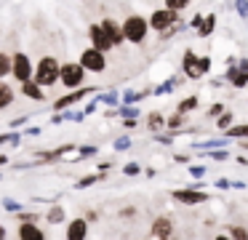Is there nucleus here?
<instances>
[{
  "label": "nucleus",
  "instance_id": "nucleus-32",
  "mask_svg": "<svg viewBox=\"0 0 248 240\" xmlns=\"http://www.w3.org/2000/svg\"><path fill=\"white\" fill-rule=\"evenodd\" d=\"M221 112H224V104H221V101H216V104H211L208 110H205V117H219Z\"/></svg>",
  "mask_w": 248,
  "mask_h": 240
},
{
  "label": "nucleus",
  "instance_id": "nucleus-48",
  "mask_svg": "<svg viewBox=\"0 0 248 240\" xmlns=\"http://www.w3.org/2000/svg\"><path fill=\"white\" fill-rule=\"evenodd\" d=\"M246 101H248V88H246Z\"/></svg>",
  "mask_w": 248,
  "mask_h": 240
},
{
  "label": "nucleus",
  "instance_id": "nucleus-30",
  "mask_svg": "<svg viewBox=\"0 0 248 240\" xmlns=\"http://www.w3.org/2000/svg\"><path fill=\"white\" fill-rule=\"evenodd\" d=\"M62 219H64V208H62V206H54V208H51V213H48V222L56 224V222H62Z\"/></svg>",
  "mask_w": 248,
  "mask_h": 240
},
{
  "label": "nucleus",
  "instance_id": "nucleus-41",
  "mask_svg": "<svg viewBox=\"0 0 248 240\" xmlns=\"http://www.w3.org/2000/svg\"><path fill=\"white\" fill-rule=\"evenodd\" d=\"M80 155L83 158H91V155H96V147H80Z\"/></svg>",
  "mask_w": 248,
  "mask_h": 240
},
{
  "label": "nucleus",
  "instance_id": "nucleus-5",
  "mask_svg": "<svg viewBox=\"0 0 248 240\" xmlns=\"http://www.w3.org/2000/svg\"><path fill=\"white\" fill-rule=\"evenodd\" d=\"M80 64L88 72H104V69H107V53L93 48V46H88L86 51L80 53Z\"/></svg>",
  "mask_w": 248,
  "mask_h": 240
},
{
  "label": "nucleus",
  "instance_id": "nucleus-40",
  "mask_svg": "<svg viewBox=\"0 0 248 240\" xmlns=\"http://www.w3.org/2000/svg\"><path fill=\"white\" fill-rule=\"evenodd\" d=\"M3 206H6V211H19V208H22L16 200H3Z\"/></svg>",
  "mask_w": 248,
  "mask_h": 240
},
{
  "label": "nucleus",
  "instance_id": "nucleus-9",
  "mask_svg": "<svg viewBox=\"0 0 248 240\" xmlns=\"http://www.w3.org/2000/svg\"><path fill=\"white\" fill-rule=\"evenodd\" d=\"M88 37H91V46L99 48V51H104V53L115 48L112 37L107 35V30H104L102 24H91V27H88Z\"/></svg>",
  "mask_w": 248,
  "mask_h": 240
},
{
  "label": "nucleus",
  "instance_id": "nucleus-46",
  "mask_svg": "<svg viewBox=\"0 0 248 240\" xmlns=\"http://www.w3.org/2000/svg\"><path fill=\"white\" fill-rule=\"evenodd\" d=\"M6 160H8L6 155H0V165H6Z\"/></svg>",
  "mask_w": 248,
  "mask_h": 240
},
{
  "label": "nucleus",
  "instance_id": "nucleus-11",
  "mask_svg": "<svg viewBox=\"0 0 248 240\" xmlns=\"http://www.w3.org/2000/svg\"><path fill=\"white\" fill-rule=\"evenodd\" d=\"M150 235L152 238H160V240L173 238V219L171 216H157L150 227Z\"/></svg>",
  "mask_w": 248,
  "mask_h": 240
},
{
  "label": "nucleus",
  "instance_id": "nucleus-3",
  "mask_svg": "<svg viewBox=\"0 0 248 240\" xmlns=\"http://www.w3.org/2000/svg\"><path fill=\"white\" fill-rule=\"evenodd\" d=\"M86 72L88 69L83 67L80 62H67V64H62L59 80L64 83V88H80V85L86 83Z\"/></svg>",
  "mask_w": 248,
  "mask_h": 240
},
{
  "label": "nucleus",
  "instance_id": "nucleus-29",
  "mask_svg": "<svg viewBox=\"0 0 248 240\" xmlns=\"http://www.w3.org/2000/svg\"><path fill=\"white\" fill-rule=\"evenodd\" d=\"M99 179H102V176H99V174H91V176H83V179L78 181L75 187H78V190H83V187H91V184H96Z\"/></svg>",
  "mask_w": 248,
  "mask_h": 240
},
{
  "label": "nucleus",
  "instance_id": "nucleus-27",
  "mask_svg": "<svg viewBox=\"0 0 248 240\" xmlns=\"http://www.w3.org/2000/svg\"><path fill=\"white\" fill-rule=\"evenodd\" d=\"M179 83H182V80H179V78H171V80H168V83H160V85H157V88H155V94H157V96H163V94H171V91L176 88Z\"/></svg>",
  "mask_w": 248,
  "mask_h": 240
},
{
  "label": "nucleus",
  "instance_id": "nucleus-7",
  "mask_svg": "<svg viewBox=\"0 0 248 240\" xmlns=\"http://www.w3.org/2000/svg\"><path fill=\"white\" fill-rule=\"evenodd\" d=\"M182 72L187 75L189 80L205 78V69H203V64H200V56L192 51V48H187V51H184V56H182Z\"/></svg>",
  "mask_w": 248,
  "mask_h": 240
},
{
  "label": "nucleus",
  "instance_id": "nucleus-2",
  "mask_svg": "<svg viewBox=\"0 0 248 240\" xmlns=\"http://www.w3.org/2000/svg\"><path fill=\"white\" fill-rule=\"evenodd\" d=\"M123 35L128 43L141 46V43L147 40V35H150V19H144V16H139V14H131L128 19L123 21Z\"/></svg>",
  "mask_w": 248,
  "mask_h": 240
},
{
  "label": "nucleus",
  "instance_id": "nucleus-4",
  "mask_svg": "<svg viewBox=\"0 0 248 240\" xmlns=\"http://www.w3.org/2000/svg\"><path fill=\"white\" fill-rule=\"evenodd\" d=\"M176 19H179V11L168 8V5L155 8V11L150 14V30H152V32H163V30H168V27H171Z\"/></svg>",
  "mask_w": 248,
  "mask_h": 240
},
{
  "label": "nucleus",
  "instance_id": "nucleus-47",
  "mask_svg": "<svg viewBox=\"0 0 248 240\" xmlns=\"http://www.w3.org/2000/svg\"><path fill=\"white\" fill-rule=\"evenodd\" d=\"M0 238H6V227H0Z\"/></svg>",
  "mask_w": 248,
  "mask_h": 240
},
{
  "label": "nucleus",
  "instance_id": "nucleus-19",
  "mask_svg": "<svg viewBox=\"0 0 248 240\" xmlns=\"http://www.w3.org/2000/svg\"><path fill=\"white\" fill-rule=\"evenodd\" d=\"M184 30H187V21H184V19H176L171 27H168V30L157 32V37H160V40H171V37H176L179 32H184Z\"/></svg>",
  "mask_w": 248,
  "mask_h": 240
},
{
  "label": "nucleus",
  "instance_id": "nucleus-34",
  "mask_svg": "<svg viewBox=\"0 0 248 240\" xmlns=\"http://www.w3.org/2000/svg\"><path fill=\"white\" fill-rule=\"evenodd\" d=\"M235 11H237V16L248 19V0H235Z\"/></svg>",
  "mask_w": 248,
  "mask_h": 240
},
{
  "label": "nucleus",
  "instance_id": "nucleus-6",
  "mask_svg": "<svg viewBox=\"0 0 248 240\" xmlns=\"http://www.w3.org/2000/svg\"><path fill=\"white\" fill-rule=\"evenodd\" d=\"M171 197L182 206H200V203H208V195L200 192V187H182V190H171Z\"/></svg>",
  "mask_w": 248,
  "mask_h": 240
},
{
  "label": "nucleus",
  "instance_id": "nucleus-43",
  "mask_svg": "<svg viewBox=\"0 0 248 240\" xmlns=\"http://www.w3.org/2000/svg\"><path fill=\"white\" fill-rule=\"evenodd\" d=\"M123 126H125V128H136V126H139V120H136V117H125Z\"/></svg>",
  "mask_w": 248,
  "mask_h": 240
},
{
  "label": "nucleus",
  "instance_id": "nucleus-44",
  "mask_svg": "<svg viewBox=\"0 0 248 240\" xmlns=\"http://www.w3.org/2000/svg\"><path fill=\"white\" fill-rule=\"evenodd\" d=\"M173 160H176V163H189V155H176V158H173Z\"/></svg>",
  "mask_w": 248,
  "mask_h": 240
},
{
  "label": "nucleus",
  "instance_id": "nucleus-31",
  "mask_svg": "<svg viewBox=\"0 0 248 240\" xmlns=\"http://www.w3.org/2000/svg\"><path fill=\"white\" fill-rule=\"evenodd\" d=\"M8 72H11V59L6 53H0V78H6Z\"/></svg>",
  "mask_w": 248,
  "mask_h": 240
},
{
  "label": "nucleus",
  "instance_id": "nucleus-15",
  "mask_svg": "<svg viewBox=\"0 0 248 240\" xmlns=\"http://www.w3.org/2000/svg\"><path fill=\"white\" fill-rule=\"evenodd\" d=\"M102 27L107 30V35L112 37V43L115 46H120V43H125V35H123V24H118L115 19H104L102 21Z\"/></svg>",
  "mask_w": 248,
  "mask_h": 240
},
{
  "label": "nucleus",
  "instance_id": "nucleus-1",
  "mask_svg": "<svg viewBox=\"0 0 248 240\" xmlns=\"http://www.w3.org/2000/svg\"><path fill=\"white\" fill-rule=\"evenodd\" d=\"M59 75H62V64L56 62L54 56H43L38 62V67H35V72H32V80L40 83L43 88H48V85L59 83Z\"/></svg>",
  "mask_w": 248,
  "mask_h": 240
},
{
  "label": "nucleus",
  "instance_id": "nucleus-39",
  "mask_svg": "<svg viewBox=\"0 0 248 240\" xmlns=\"http://www.w3.org/2000/svg\"><path fill=\"white\" fill-rule=\"evenodd\" d=\"M232 181L230 179H216V190H230Z\"/></svg>",
  "mask_w": 248,
  "mask_h": 240
},
{
  "label": "nucleus",
  "instance_id": "nucleus-14",
  "mask_svg": "<svg viewBox=\"0 0 248 240\" xmlns=\"http://www.w3.org/2000/svg\"><path fill=\"white\" fill-rule=\"evenodd\" d=\"M19 238L22 240H43L46 232L38 227V224H32V222H22L19 224Z\"/></svg>",
  "mask_w": 248,
  "mask_h": 240
},
{
  "label": "nucleus",
  "instance_id": "nucleus-42",
  "mask_svg": "<svg viewBox=\"0 0 248 240\" xmlns=\"http://www.w3.org/2000/svg\"><path fill=\"white\" fill-rule=\"evenodd\" d=\"M200 21H203V14H195V16H192V21H189V27H195V30H198Z\"/></svg>",
  "mask_w": 248,
  "mask_h": 240
},
{
  "label": "nucleus",
  "instance_id": "nucleus-22",
  "mask_svg": "<svg viewBox=\"0 0 248 240\" xmlns=\"http://www.w3.org/2000/svg\"><path fill=\"white\" fill-rule=\"evenodd\" d=\"M147 128H150V131H163V128H166V115H160V112H150V115H147Z\"/></svg>",
  "mask_w": 248,
  "mask_h": 240
},
{
  "label": "nucleus",
  "instance_id": "nucleus-45",
  "mask_svg": "<svg viewBox=\"0 0 248 240\" xmlns=\"http://www.w3.org/2000/svg\"><path fill=\"white\" fill-rule=\"evenodd\" d=\"M237 64H240L243 69H248V56H243V59H240V62H237Z\"/></svg>",
  "mask_w": 248,
  "mask_h": 240
},
{
  "label": "nucleus",
  "instance_id": "nucleus-23",
  "mask_svg": "<svg viewBox=\"0 0 248 240\" xmlns=\"http://www.w3.org/2000/svg\"><path fill=\"white\" fill-rule=\"evenodd\" d=\"M198 107H200V99H198V96H187V99H182V101L176 104V110L187 115V112H195Z\"/></svg>",
  "mask_w": 248,
  "mask_h": 240
},
{
  "label": "nucleus",
  "instance_id": "nucleus-24",
  "mask_svg": "<svg viewBox=\"0 0 248 240\" xmlns=\"http://www.w3.org/2000/svg\"><path fill=\"white\" fill-rule=\"evenodd\" d=\"M224 235H230V238H235V240H248V227H240V224H230V227L224 229Z\"/></svg>",
  "mask_w": 248,
  "mask_h": 240
},
{
  "label": "nucleus",
  "instance_id": "nucleus-18",
  "mask_svg": "<svg viewBox=\"0 0 248 240\" xmlns=\"http://www.w3.org/2000/svg\"><path fill=\"white\" fill-rule=\"evenodd\" d=\"M216 14H205L203 16V21H200V27H198V37H211L214 35V30H216Z\"/></svg>",
  "mask_w": 248,
  "mask_h": 240
},
{
  "label": "nucleus",
  "instance_id": "nucleus-8",
  "mask_svg": "<svg viewBox=\"0 0 248 240\" xmlns=\"http://www.w3.org/2000/svg\"><path fill=\"white\" fill-rule=\"evenodd\" d=\"M32 62H30L27 53H14L11 59V75L19 80V83H24V80H32Z\"/></svg>",
  "mask_w": 248,
  "mask_h": 240
},
{
  "label": "nucleus",
  "instance_id": "nucleus-25",
  "mask_svg": "<svg viewBox=\"0 0 248 240\" xmlns=\"http://www.w3.org/2000/svg\"><path fill=\"white\" fill-rule=\"evenodd\" d=\"M232 123H235V115H232L230 110H224L219 117H216V128H219V131H227V128H230Z\"/></svg>",
  "mask_w": 248,
  "mask_h": 240
},
{
  "label": "nucleus",
  "instance_id": "nucleus-36",
  "mask_svg": "<svg viewBox=\"0 0 248 240\" xmlns=\"http://www.w3.org/2000/svg\"><path fill=\"white\" fill-rule=\"evenodd\" d=\"M99 99H102L104 104H109V107H118V94H115V91H109V94L99 96Z\"/></svg>",
  "mask_w": 248,
  "mask_h": 240
},
{
  "label": "nucleus",
  "instance_id": "nucleus-13",
  "mask_svg": "<svg viewBox=\"0 0 248 240\" xmlns=\"http://www.w3.org/2000/svg\"><path fill=\"white\" fill-rule=\"evenodd\" d=\"M96 88H72V94H67L64 99H56L54 101V110H67L70 104H75V101H80L86 94H93Z\"/></svg>",
  "mask_w": 248,
  "mask_h": 240
},
{
  "label": "nucleus",
  "instance_id": "nucleus-35",
  "mask_svg": "<svg viewBox=\"0 0 248 240\" xmlns=\"http://www.w3.org/2000/svg\"><path fill=\"white\" fill-rule=\"evenodd\" d=\"M139 171H141L139 163H125V165H123V174H125V176H136Z\"/></svg>",
  "mask_w": 248,
  "mask_h": 240
},
{
  "label": "nucleus",
  "instance_id": "nucleus-10",
  "mask_svg": "<svg viewBox=\"0 0 248 240\" xmlns=\"http://www.w3.org/2000/svg\"><path fill=\"white\" fill-rule=\"evenodd\" d=\"M224 80L232 88L243 91V88H248V69H243L237 62H230V67H227V72H224Z\"/></svg>",
  "mask_w": 248,
  "mask_h": 240
},
{
  "label": "nucleus",
  "instance_id": "nucleus-17",
  "mask_svg": "<svg viewBox=\"0 0 248 240\" xmlns=\"http://www.w3.org/2000/svg\"><path fill=\"white\" fill-rule=\"evenodd\" d=\"M14 99H16L14 88H11V85H8L3 78H0V110H8V107L14 104Z\"/></svg>",
  "mask_w": 248,
  "mask_h": 240
},
{
  "label": "nucleus",
  "instance_id": "nucleus-20",
  "mask_svg": "<svg viewBox=\"0 0 248 240\" xmlns=\"http://www.w3.org/2000/svg\"><path fill=\"white\" fill-rule=\"evenodd\" d=\"M184 126H187V115H184V112H179V110L173 112L171 117H166V128H168V131H173V133L182 131Z\"/></svg>",
  "mask_w": 248,
  "mask_h": 240
},
{
  "label": "nucleus",
  "instance_id": "nucleus-16",
  "mask_svg": "<svg viewBox=\"0 0 248 240\" xmlns=\"http://www.w3.org/2000/svg\"><path fill=\"white\" fill-rule=\"evenodd\" d=\"M22 94L27 96V99H32V101H40V99H43V85L35 83V80H24V83H22Z\"/></svg>",
  "mask_w": 248,
  "mask_h": 240
},
{
  "label": "nucleus",
  "instance_id": "nucleus-21",
  "mask_svg": "<svg viewBox=\"0 0 248 240\" xmlns=\"http://www.w3.org/2000/svg\"><path fill=\"white\" fill-rule=\"evenodd\" d=\"M227 139H232V142H237V139H248V123H240V126H230L224 131Z\"/></svg>",
  "mask_w": 248,
  "mask_h": 240
},
{
  "label": "nucleus",
  "instance_id": "nucleus-33",
  "mask_svg": "<svg viewBox=\"0 0 248 240\" xmlns=\"http://www.w3.org/2000/svg\"><path fill=\"white\" fill-rule=\"evenodd\" d=\"M118 112L123 117H139V110L136 107H131V104H123V107H118Z\"/></svg>",
  "mask_w": 248,
  "mask_h": 240
},
{
  "label": "nucleus",
  "instance_id": "nucleus-26",
  "mask_svg": "<svg viewBox=\"0 0 248 240\" xmlns=\"http://www.w3.org/2000/svg\"><path fill=\"white\" fill-rule=\"evenodd\" d=\"M205 155H208L211 160H216V163H224V160H230V152H227V147H216V149H205Z\"/></svg>",
  "mask_w": 248,
  "mask_h": 240
},
{
  "label": "nucleus",
  "instance_id": "nucleus-12",
  "mask_svg": "<svg viewBox=\"0 0 248 240\" xmlns=\"http://www.w3.org/2000/svg\"><path fill=\"white\" fill-rule=\"evenodd\" d=\"M67 240H83L88 235V219H72L67 224Z\"/></svg>",
  "mask_w": 248,
  "mask_h": 240
},
{
  "label": "nucleus",
  "instance_id": "nucleus-38",
  "mask_svg": "<svg viewBox=\"0 0 248 240\" xmlns=\"http://www.w3.org/2000/svg\"><path fill=\"white\" fill-rule=\"evenodd\" d=\"M115 149H118V152H123V149H131V139H128V136L118 139V142H115Z\"/></svg>",
  "mask_w": 248,
  "mask_h": 240
},
{
  "label": "nucleus",
  "instance_id": "nucleus-37",
  "mask_svg": "<svg viewBox=\"0 0 248 240\" xmlns=\"http://www.w3.org/2000/svg\"><path fill=\"white\" fill-rule=\"evenodd\" d=\"M189 176H192V179H203V176H205V165H189Z\"/></svg>",
  "mask_w": 248,
  "mask_h": 240
},
{
  "label": "nucleus",
  "instance_id": "nucleus-28",
  "mask_svg": "<svg viewBox=\"0 0 248 240\" xmlns=\"http://www.w3.org/2000/svg\"><path fill=\"white\" fill-rule=\"evenodd\" d=\"M189 3H192V0H163V5H168V8L179 11V14H182V11H187Z\"/></svg>",
  "mask_w": 248,
  "mask_h": 240
}]
</instances>
